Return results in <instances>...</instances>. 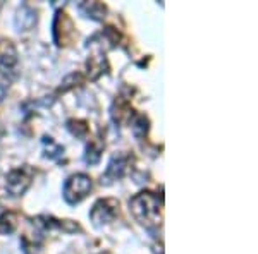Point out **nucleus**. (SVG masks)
<instances>
[{
	"label": "nucleus",
	"mask_w": 258,
	"mask_h": 254,
	"mask_svg": "<svg viewBox=\"0 0 258 254\" xmlns=\"http://www.w3.org/2000/svg\"><path fill=\"white\" fill-rule=\"evenodd\" d=\"M18 64V50L9 40H0V72H9Z\"/></svg>",
	"instance_id": "obj_10"
},
{
	"label": "nucleus",
	"mask_w": 258,
	"mask_h": 254,
	"mask_svg": "<svg viewBox=\"0 0 258 254\" xmlns=\"http://www.w3.org/2000/svg\"><path fill=\"white\" fill-rule=\"evenodd\" d=\"M18 215L14 211H4L0 215V235H11L18 228Z\"/></svg>",
	"instance_id": "obj_13"
},
{
	"label": "nucleus",
	"mask_w": 258,
	"mask_h": 254,
	"mask_svg": "<svg viewBox=\"0 0 258 254\" xmlns=\"http://www.w3.org/2000/svg\"><path fill=\"white\" fill-rule=\"evenodd\" d=\"M81 84H85V76H83L81 72H73V74H69L64 81H62L59 93H66V91L78 88V86H81Z\"/></svg>",
	"instance_id": "obj_16"
},
{
	"label": "nucleus",
	"mask_w": 258,
	"mask_h": 254,
	"mask_svg": "<svg viewBox=\"0 0 258 254\" xmlns=\"http://www.w3.org/2000/svg\"><path fill=\"white\" fill-rule=\"evenodd\" d=\"M91 189H93V181L88 174H74L66 181L62 196L68 205H78L91 193Z\"/></svg>",
	"instance_id": "obj_2"
},
{
	"label": "nucleus",
	"mask_w": 258,
	"mask_h": 254,
	"mask_svg": "<svg viewBox=\"0 0 258 254\" xmlns=\"http://www.w3.org/2000/svg\"><path fill=\"white\" fill-rule=\"evenodd\" d=\"M86 48H91V53L86 60V76L91 81H97L100 76L109 72V60H107V52L100 48H95V47H86Z\"/></svg>",
	"instance_id": "obj_8"
},
{
	"label": "nucleus",
	"mask_w": 258,
	"mask_h": 254,
	"mask_svg": "<svg viewBox=\"0 0 258 254\" xmlns=\"http://www.w3.org/2000/svg\"><path fill=\"white\" fill-rule=\"evenodd\" d=\"M66 127H68V131L71 132L73 136L76 137H86L90 132V126L86 120H81V119H69L68 122H66Z\"/></svg>",
	"instance_id": "obj_14"
},
{
	"label": "nucleus",
	"mask_w": 258,
	"mask_h": 254,
	"mask_svg": "<svg viewBox=\"0 0 258 254\" xmlns=\"http://www.w3.org/2000/svg\"><path fill=\"white\" fill-rule=\"evenodd\" d=\"M131 163H133V155L124 153V151L115 153V155L110 158L105 174L102 176V181H100V182H102L103 186H109L114 181H119V179L126 177V174L129 172V166H131Z\"/></svg>",
	"instance_id": "obj_6"
},
{
	"label": "nucleus",
	"mask_w": 258,
	"mask_h": 254,
	"mask_svg": "<svg viewBox=\"0 0 258 254\" xmlns=\"http://www.w3.org/2000/svg\"><path fill=\"white\" fill-rule=\"evenodd\" d=\"M110 115L117 126H129L133 117L136 115L135 108L131 105V97L129 95H117L110 107Z\"/></svg>",
	"instance_id": "obj_7"
},
{
	"label": "nucleus",
	"mask_w": 258,
	"mask_h": 254,
	"mask_svg": "<svg viewBox=\"0 0 258 254\" xmlns=\"http://www.w3.org/2000/svg\"><path fill=\"white\" fill-rule=\"evenodd\" d=\"M43 144H47V146H50V149H45V156L50 158V160H57V158H60L62 155H64V148L60 146V144L53 143L52 137H43Z\"/></svg>",
	"instance_id": "obj_17"
},
{
	"label": "nucleus",
	"mask_w": 258,
	"mask_h": 254,
	"mask_svg": "<svg viewBox=\"0 0 258 254\" xmlns=\"http://www.w3.org/2000/svg\"><path fill=\"white\" fill-rule=\"evenodd\" d=\"M164 199L153 191H141L129 199V210L133 216L147 228H157L164 218Z\"/></svg>",
	"instance_id": "obj_1"
},
{
	"label": "nucleus",
	"mask_w": 258,
	"mask_h": 254,
	"mask_svg": "<svg viewBox=\"0 0 258 254\" xmlns=\"http://www.w3.org/2000/svg\"><path fill=\"white\" fill-rule=\"evenodd\" d=\"M100 254H110V252H107V251H103V252H100Z\"/></svg>",
	"instance_id": "obj_19"
},
{
	"label": "nucleus",
	"mask_w": 258,
	"mask_h": 254,
	"mask_svg": "<svg viewBox=\"0 0 258 254\" xmlns=\"http://www.w3.org/2000/svg\"><path fill=\"white\" fill-rule=\"evenodd\" d=\"M0 9H2V2H0Z\"/></svg>",
	"instance_id": "obj_20"
},
{
	"label": "nucleus",
	"mask_w": 258,
	"mask_h": 254,
	"mask_svg": "<svg viewBox=\"0 0 258 254\" xmlns=\"http://www.w3.org/2000/svg\"><path fill=\"white\" fill-rule=\"evenodd\" d=\"M52 35H53V41L57 43V47H69L74 41V38H78L76 26H74L73 19H71L62 9L55 12Z\"/></svg>",
	"instance_id": "obj_3"
},
{
	"label": "nucleus",
	"mask_w": 258,
	"mask_h": 254,
	"mask_svg": "<svg viewBox=\"0 0 258 254\" xmlns=\"http://www.w3.org/2000/svg\"><path fill=\"white\" fill-rule=\"evenodd\" d=\"M7 88H9V82H6V81H0V100H2L4 95H6Z\"/></svg>",
	"instance_id": "obj_18"
},
{
	"label": "nucleus",
	"mask_w": 258,
	"mask_h": 254,
	"mask_svg": "<svg viewBox=\"0 0 258 254\" xmlns=\"http://www.w3.org/2000/svg\"><path fill=\"white\" fill-rule=\"evenodd\" d=\"M33 177H35V168L30 165H23L18 168H12L6 176V187L12 196H23L30 189Z\"/></svg>",
	"instance_id": "obj_4"
},
{
	"label": "nucleus",
	"mask_w": 258,
	"mask_h": 254,
	"mask_svg": "<svg viewBox=\"0 0 258 254\" xmlns=\"http://www.w3.org/2000/svg\"><path fill=\"white\" fill-rule=\"evenodd\" d=\"M129 126H131V131H133V134H135L136 139H143V137L148 134L150 120L145 114H136L135 117H133Z\"/></svg>",
	"instance_id": "obj_12"
},
{
	"label": "nucleus",
	"mask_w": 258,
	"mask_h": 254,
	"mask_svg": "<svg viewBox=\"0 0 258 254\" xmlns=\"http://www.w3.org/2000/svg\"><path fill=\"white\" fill-rule=\"evenodd\" d=\"M78 9L85 18H90L93 21H103L107 14V6L102 2H97V0L95 2H81Z\"/></svg>",
	"instance_id": "obj_11"
},
{
	"label": "nucleus",
	"mask_w": 258,
	"mask_h": 254,
	"mask_svg": "<svg viewBox=\"0 0 258 254\" xmlns=\"http://www.w3.org/2000/svg\"><path fill=\"white\" fill-rule=\"evenodd\" d=\"M119 208H120V203L114 198L98 199L90 211V220L93 222V225H97V227L112 223L119 216Z\"/></svg>",
	"instance_id": "obj_5"
},
{
	"label": "nucleus",
	"mask_w": 258,
	"mask_h": 254,
	"mask_svg": "<svg viewBox=\"0 0 258 254\" xmlns=\"http://www.w3.org/2000/svg\"><path fill=\"white\" fill-rule=\"evenodd\" d=\"M102 143H97V141H90L86 144V149H85V161L88 165H97L102 158Z\"/></svg>",
	"instance_id": "obj_15"
},
{
	"label": "nucleus",
	"mask_w": 258,
	"mask_h": 254,
	"mask_svg": "<svg viewBox=\"0 0 258 254\" xmlns=\"http://www.w3.org/2000/svg\"><path fill=\"white\" fill-rule=\"evenodd\" d=\"M33 225L38 232H50V230H64V232H76L81 230L80 225L74 223L73 220H59L50 215H41L33 218Z\"/></svg>",
	"instance_id": "obj_9"
}]
</instances>
